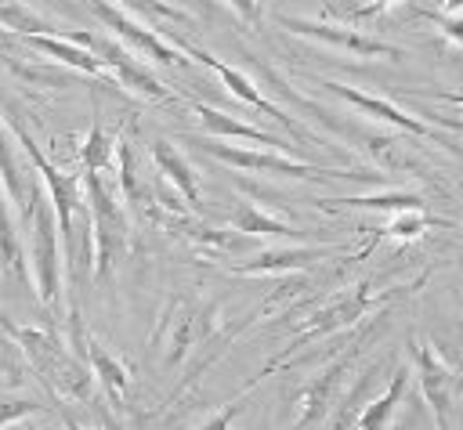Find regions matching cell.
<instances>
[{"instance_id": "cell-1", "label": "cell", "mask_w": 463, "mask_h": 430, "mask_svg": "<svg viewBox=\"0 0 463 430\" xmlns=\"http://www.w3.org/2000/svg\"><path fill=\"white\" fill-rule=\"evenodd\" d=\"M0 329L18 343V351L25 354V361L33 365L36 379L51 397L72 405H87L94 397V372L87 369L83 358L72 354L69 343H61L58 332L36 325H14L4 311H0Z\"/></svg>"}, {"instance_id": "cell-2", "label": "cell", "mask_w": 463, "mask_h": 430, "mask_svg": "<svg viewBox=\"0 0 463 430\" xmlns=\"http://www.w3.org/2000/svg\"><path fill=\"white\" fill-rule=\"evenodd\" d=\"M402 289H409V285H387V289H376L373 282H354V285L333 293L329 300H322V304H318V307L293 329L289 343H286V347H282V351L257 372V379L268 376L271 369L293 361V358H297L304 347H311L315 340H326V336H336V332H344V329H354L365 314H373V311H380L383 304H391Z\"/></svg>"}, {"instance_id": "cell-3", "label": "cell", "mask_w": 463, "mask_h": 430, "mask_svg": "<svg viewBox=\"0 0 463 430\" xmlns=\"http://www.w3.org/2000/svg\"><path fill=\"white\" fill-rule=\"evenodd\" d=\"M80 184H83L87 224H90V271L98 278H109L130 249V217L116 188V173L83 170Z\"/></svg>"}, {"instance_id": "cell-4", "label": "cell", "mask_w": 463, "mask_h": 430, "mask_svg": "<svg viewBox=\"0 0 463 430\" xmlns=\"http://www.w3.org/2000/svg\"><path fill=\"white\" fill-rule=\"evenodd\" d=\"M7 126H11V137H14V145L29 155V163L40 170V177H43V188H47V202H51V210H54V220H58V235H61V242H65V260L72 264L76 260V213H87V202H83V184H80V173H65L61 166H54L40 148H36V141H33V134L14 119V116H7L4 119ZM87 257V253H83ZM90 260V257H87Z\"/></svg>"}, {"instance_id": "cell-5", "label": "cell", "mask_w": 463, "mask_h": 430, "mask_svg": "<svg viewBox=\"0 0 463 430\" xmlns=\"http://www.w3.org/2000/svg\"><path fill=\"white\" fill-rule=\"evenodd\" d=\"M22 224H25V242H29L25 260H29L33 285L43 307H58L61 304V235H58V220H54V210L43 188H36L33 206Z\"/></svg>"}, {"instance_id": "cell-6", "label": "cell", "mask_w": 463, "mask_h": 430, "mask_svg": "<svg viewBox=\"0 0 463 430\" xmlns=\"http://www.w3.org/2000/svg\"><path fill=\"white\" fill-rule=\"evenodd\" d=\"M199 152L213 155L217 163H228L235 170H253V173H275V177H297V181H380V173H358V170H340V166H311L304 159H289L275 148L268 152H253V148H239V145H224L217 137H192Z\"/></svg>"}, {"instance_id": "cell-7", "label": "cell", "mask_w": 463, "mask_h": 430, "mask_svg": "<svg viewBox=\"0 0 463 430\" xmlns=\"http://www.w3.org/2000/svg\"><path fill=\"white\" fill-rule=\"evenodd\" d=\"M65 40L87 47V51L105 65V72H109L116 83H123V90H130V94H137V98H148V101H174V90H170L130 47H123L119 40L101 36V33H80V29H65Z\"/></svg>"}, {"instance_id": "cell-8", "label": "cell", "mask_w": 463, "mask_h": 430, "mask_svg": "<svg viewBox=\"0 0 463 430\" xmlns=\"http://www.w3.org/2000/svg\"><path fill=\"white\" fill-rule=\"evenodd\" d=\"M369 336L373 332H362V336H354L329 365H322L300 390H297V412H293V430H311V426H318L326 416H329V408H333V401H336V394H340V387H344V379H347V372H351V365H354V358L365 351V343H369Z\"/></svg>"}, {"instance_id": "cell-9", "label": "cell", "mask_w": 463, "mask_h": 430, "mask_svg": "<svg viewBox=\"0 0 463 430\" xmlns=\"http://www.w3.org/2000/svg\"><path fill=\"white\" fill-rule=\"evenodd\" d=\"M409 354H412L416 379H420V390H423V397L434 412L438 430H456L452 416H456V397L463 390V376L445 361V354L430 340H412Z\"/></svg>"}, {"instance_id": "cell-10", "label": "cell", "mask_w": 463, "mask_h": 430, "mask_svg": "<svg viewBox=\"0 0 463 430\" xmlns=\"http://www.w3.org/2000/svg\"><path fill=\"white\" fill-rule=\"evenodd\" d=\"M69 347H72V354L76 358H83L87 361V369L94 372V379L101 383V390L109 394V401L116 405V408H123V401H127V390H130V383H134V372H130V365L123 361V358H116L87 325H83V314H80V307L76 304H69Z\"/></svg>"}, {"instance_id": "cell-11", "label": "cell", "mask_w": 463, "mask_h": 430, "mask_svg": "<svg viewBox=\"0 0 463 430\" xmlns=\"http://www.w3.org/2000/svg\"><path fill=\"white\" fill-rule=\"evenodd\" d=\"M87 11H90L116 40H123V47H130L134 54L152 58L156 65H170V69H184V65H188V58H181V51H177L159 29H152L148 22L127 14L123 7H116V4H109V0H87Z\"/></svg>"}, {"instance_id": "cell-12", "label": "cell", "mask_w": 463, "mask_h": 430, "mask_svg": "<svg viewBox=\"0 0 463 430\" xmlns=\"http://www.w3.org/2000/svg\"><path fill=\"white\" fill-rule=\"evenodd\" d=\"M170 43H174V47H177L181 54L195 58L199 65L213 69V72H217V79H221V83L228 87V94H232V98H239L242 105H250V108H257V112L271 116V119H275V123H282V126H286V130H289V134H293L297 141H307V145H315V137H311V134H307V130H304V126H300V123H297L293 116H286V112H282V108H279L275 101H268V98L260 94V87H257V83H253V79H250V76H246L242 69H235V65H224V61L217 58V54H210V51L195 47V43H192V40H184L181 33H170Z\"/></svg>"}, {"instance_id": "cell-13", "label": "cell", "mask_w": 463, "mask_h": 430, "mask_svg": "<svg viewBox=\"0 0 463 430\" xmlns=\"http://www.w3.org/2000/svg\"><path fill=\"white\" fill-rule=\"evenodd\" d=\"M213 318H217L213 307L195 304V300H188V296H174L170 307L163 311L159 325H156V340H159V347H163V365H181L184 354H188L199 340H206V336L213 332V325H217Z\"/></svg>"}, {"instance_id": "cell-14", "label": "cell", "mask_w": 463, "mask_h": 430, "mask_svg": "<svg viewBox=\"0 0 463 430\" xmlns=\"http://www.w3.org/2000/svg\"><path fill=\"white\" fill-rule=\"evenodd\" d=\"M279 25L297 33V36H307L322 47L344 51L351 58H387V61L402 58V47L383 43V40L362 33V29H347V25H333V22H311V18H289V14H279Z\"/></svg>"}, {"instance_id": "cell-15", "label": "cell", "mask_w": 463, "mask_h": 430, "mask_svg": "<svg viewBox=\"0 0 463 430\" xmlns=\"http://www.w3.org/2000/svg\"><path fill=\"white\" fill-rule=\"evenodd\" d=\"M322 87H326L329 94H336L340 101H347L354 112H362V116H369V119H376V123H391V126H394V130H402V134L427 137V141L441 145L430 123L416 119L412 112L398 108V105H394V101H387V98H376V94H369V90H358V87H347V83H336V79H326Z\"/></svg>"}, {"instance_id": "cell-16", "label": "cell", "mask_w": 463, "mask_h": 430, "mask_svg": "<svg viewBox=\"0 0 463 430\" xmlns=\"http://www.w3.org/2000/svg\"><path fill=\"white\" fill-rule=\"evenodd\" d=\"M336 253H344V249H336V246H268V249H257L250 260L232 264V275H242V278L293 275V271H307L311 264H322Z\"/></svg>"}, {"instance_id": "cell-17", "label": "cell", "mask_w": 463, "mask_h": 430, "mask_svg": "<svg viewBox=\"0 0 463 430\" xmlns=\"http://www.w3.org/2000/svg\"><path fill=\"white\" fill-rule=\"evenodd\" d=\"M148 163H152V170L188 202V210H199V177H195L192 163H188L166 137H156V141L148 145Z\"/></svg>"}, {"instance_id": "cell-18", "label": "cell", "mask_w": 463, "mask_h": 430, "mask_svg": "<svg viewBox=\"0 0 463 430\" xmlns=\"http://www.w3.org/2000/svg\"><path fill=\"white\" fill-rule=\"evenodd\" d=\"M188 108L195 112V119H199V126L206 130V137H239V141H257V145H268V148H275V152H282L286 145H282V137H275V134H268V130H260V126H253V123H242V119H235V116H228V112H221V108H213V105H206V101H188Z\"/></svg>"}, {"instance_id": "cell-19", "label": "cell", "mask_w": 463, "mask_h": 430, "mask_svg": "<svg viewBox=\"0 0 463 430\" xmlns=\"http://www.w3.org/2000/svg\"><path fill=\"white\" fill-rule=\"evenodd\" d=\"M14 137H11V126L4 123V116H0V184H4V192H7V199H11V206L18 210V217L25 220V213H29V206H33V195H36V181L25 173V166L14 159Z\"/></svg>"}, {"instance_id": "cell-20", "label": "cell", "mask_w": 463, "mask_h": 430, "mask_svg": "<svg viewBox=\"0 0 463 430\" xmlns=\"http://www.w3.org/2000/svg\"><path fill=\"white\" fill-rule=\"evenodd\" d=\"M405 390H409V369H394L391 383L383 387V394H376L358 416H354V430H394V416L405 401Z\"/></svg>"}, {"instance_id": "cell-21", "label": "cell", "mask_w": 463, "mask_h": 430, "mask_svg": "<svg viewBox=\"0 0 463 430\" xmlns=\"http://www.w3.org/2000/svg\"><path fill=\"white\" fill-rule=\"evenodd\" d=\"M0 260H4V267L22 285H33L29 260H25V242H22V228H18V217L11 210V199L4 192V184H0Z\"/></svg>"}, {"instance_id": "cell-22", "label": "cell", "mask_w": 463, "mask_h": 430, "mask_svg": "<svg viewBox=\"0 0 463 430\" xmlns=\"http://www.w3.org/2000/svg\"><path fill=\"white\" fill-rule=\"evenodd\" d=\"M228 228L239 231V235H250V238H300V231H297L293 224L271 217L268 210H260V206L250 202V199L239 202V210H235L232 220H228Z\"/></svg>"}, {"instance_id": "cell-23", "label": "cell", "mask_w": 463, "mask_h": 430, "mask_svg": "<svg viewBox=\"0 0 463 430\" xmlns=\"http://www.w3.org/2000/svg\"><path fill=\"white\" fill-rule=\"evenodd\" d=\"M25 40H29V47H36L40 54H47V58H54V61L76 69V72L105 76V65H101L87 47H80V43H72V40H65V36H25Z\"/></svg>"}, {"instance_id": "cell-24", "label": "cell", "mask_w": 463, "mask_h": 430, "mask_svg": "<svg viewBox=\"0 0 463 430\" xmlns=\"http://www.w3.org/2000/svg\"><path fill=\"white\" fill-rule=\"evenodd\" d=\"M322 210H333V206H347V210H383V213H398V210H427V199L416 195V192H398V188H387V192H376V195H347V199H318Z\"/></svg>"}, {"instance_id": "cell-25", "label": "cell", "mask_w": 463, "mask_h": 430, "mask_svg": "<svg viewBox=\"0 0 463 430\" xmlns=\"http://www.w3.org/2000/svg\"><path fill=\"white\" fill-rule=\"evenodd\" d=\"M0 29L18 36H65V29H58L54 22H47L43 14L29 11L18 0H0Z\"/></svg>"}, {"instance_id": "cell-26", "label": "cell", "mask_w": 463, "mask_h": 430, "mask_svg": "<svg viewBox=\"0 0 463 430\" xmlns=\"http://www.w3.org/2000/svg\"><path fill=\"white\" fill-rule=\"evenodd\" d=\"M80 163H83V170H109V173L116 170V137L101 123H94L87 130V137L80 145Z\"/></svg>"}, {"instance_id": "cell-27", "label": "cell", "mask_w": 463, "mask_h": 430, "mask_svg": "<svg viewBox=\"0 0 463 430\" xmlns=\"http://www.w3.org/2000/svg\"><path fill=\"white\" fill-rule=\"evenodd\" d=\"M445 228V220H438L430 210H398V213H391V220L380 228V235L383 238H398V242H416L427 228Z\"/></svg>"}, {"instance_id": "cell-28", "label": "cell", "mask_w": 463, "mask_h": 430, "mask_svg": "<svg viewBox=\"0 0 463 430\" xmlns=\"http://www.w3.org/2000/svg\"><path fill=\"white\" fill-rule=\"evenodd\" d=\"M109 4H116V7H123V11H134V14L145 18L152 29H156L159 22H174V25H188V22H192L188 11H181V7H174V4H166V0H109Z\"/></svg>"}, {"instance_id": "cell-29", "label": "cell", "mask_w": 463, "mask_h": 430, "mask_svg": "<svg viewBox=\"0 0 463 430\" xmlns=\"http://www.w3.org/2000/svg\"><path fill=\"white\" fill-rule=\"evenodd\" d=\"M43 408L47 405L40 397H29V394H0V426H7L14 419H25V416H36Z\"/></svg>"}, {"instance_id": "cell-30", "label": "cell", "mask_w": 463, "mask_h": 430, "mask_svg": "<svg viewBox=\"0 0 463 430\" xmlns=\"http://www.w3.org/2000/svg\"><path fill=\"white\" fill-rule=\"evenodd\" d=\"M250 390H253V383H250L239 397H232V401H224L217 412H210V416H206L199 426H192V430H232V423H235V416L242 412V401H246V394H250Z\"/></svg>"}, {"instance_id": "cell-31", "label": "cell", "mask_w": 463, "mask_h": 430, "mask_svg": "<svg viewBox=\"0 0 463 430\" xmlns=\"http://www.w3.org/2000/svg\"><path fill=\"white\" fill-rule=\"evenodd\" d=\"M430 18H434V25H438L452 43L463 47V11H456V14H441V11L434 14V11H430Z\"/></svg>"}, {"instance_id": "cell-32", "label": "cell", "mask_w": 463, "mask_h": 430, "mask_svg": "<svg viewBox=\"0 0 463 430\" xmlns=\"http://www.w3.org/2000/svg\"><path fill=\"white\" fill-rule=\"evenodd\" d=\"M221 4H228V7H232L242 22H250V25H257V18H260V14H257V0H221Z\"/></svg>"}, {"instance_id": "cell-33", "label": "cell", "mask_w": 463, "mask_h": 430, "mask_svg": "<svg viewBox=\"0 0 463 430\" xmlns=\"http://www.w3.org/2000/svg\"><path fill=\"white\" fill-rule=\"evenodd\" d=\"M420 98H434V101H449L463 112V94H452V90H420Z\"/></svg>"}, {"instance_id": "cell-34", "label": "cell", "mask_w": 463, "mask_h": 430, "mask_svg": "<svg viewBox=\"0 0 463 430\" xmlns=\"http://www.w3.org/2000/svg\"><path fill=\"white\" fill-rule=\"evenodd\" d=\"M398 4H405V0H369V4L358 7V14H380V11H391Z\"/></svg>"}, {"instance_id": "cell-35", "label": "cell", "mask_w": 463, "mask_h": 430, "mask_svg": "<svg viewBox=\"0 0 463 430\" xmlns=\"http://www.w3.org/2000/svg\"><path fill=\"white\" fill-rule=\"evenodd\" d=\"M438 126H445V130H452V134H463V119H456V116H430Z\"/></svg>"}, {"instance_id": "cell-36", "label": "cell", "mask_w": 463, "mask_h": 430, "mask_svg": "<svg viewBox=\"0 0 463 430\" xmlns=\"http://www.w3.org/2000/svg\"><path fill=\"white\" fill-rule=\"evenodd\" d=\"M438 7H441V14H456V11H463V0H438Z\"/></svg>"}, {"instance_id": "cell-37", "label": "cell", "mask_w": 463, "mask_h": 430, "mask_svg": "<svg viewBox=\"0 0 463 430\" xmlns=\"http://www.w3.org/2000/svg\"><path fill=\"white\" fill-rule=\"evenodd\" d=\"M61 423H65V430H98V426H83V423H76L72 416H61ZM119 430V426H116Z\"/></svg>"}, {"instance_id": "cell-38", "label": "cell", "mask_w": 463, "mask_h": 430, "mask_svg": "<svg viewBox=\"0 0 463 430\" xmlns=\"http://www.w3.org/2000/svg\"><path fill=\"white\" fill-rule=\"evenodd\" d=\"M0 430H33V426H25L22 419H14V423H7V426H0Z\"/></svg>"}, {"instance_id": "cell-39", "label": "cell", "mask_w": 463, "mask_h": 430, "mask_svg": "<svg viewBox=\"0 0 463 430\" xmlns=\"http://www.w3.org/2000/svg\"><path fill=\"white\" fill-rule=\"evenodd\" d=\"M184 4H199V0H184Z\"/></svg>"}]
</instances>
